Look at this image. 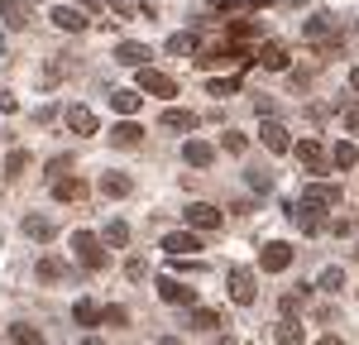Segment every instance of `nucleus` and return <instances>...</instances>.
<instances>
[{
	"label": "nucleus",
	"instance_id": "1",
	"mask_svg": "<svg viewBox=\"0 0 359 345\" xmlns=\"http://www.w3.org/2000/svg\"><path fill=\"white\" fill-rule=\"evenodd\" d=\"M106 240L101 235H91V230H77L72 235V250H77V264H82L86 273H101L106 264H111V250H101Z\"/></svg>",
	"mask_w": 359,
	"mask_h": 345
},
{
	"label": "nucleus",
	"instance_id": "2",
	"mask_svg": "<svg viewBox=\"0 0 359 345\" xmlns=\"http://www.w3.org/2000/svg\"><path fill=\"white\" fill-rule=\"evenodd\" d=\"M139 91L144 96H177V82L168 77V72H158V67H139Z\"/></svg>",
	"mask_w": 359,
	"mask_h": 345
},
{
	"label": "nucleus",
	"instance_id": "3",
	"mask_svg": "<svg viewBox=\"0 0 359 345\" xmlns=\"http://www.w3.org/2000/svg\"><path fill=\"white\" fill-rule=\"evenodd\" d=\"M287 264H292V245H287V240H269V245L259 250V269H264V273H283Z\"/></svg>",
	"mask_w": 359,
	"mask_h": 345
},
{
	"label": "nucleus",
	"instance_id": "4",
	"mask_svg": "<svg viewBox=\"0 0 359 345\" xmlns=\"http://www.w3.org/2000/svg\"><path fill=\"white\" fill-rule=\"evenodd\" d=\"M230 297H235V307H254V297H259L254 269H230Z\"/></svg>",
	"mask_w": 359,
	"mask_h": 345
},
{
	"label": "nucleus",
	"instance_id": "5",
	"mask_svg": "<svg viewBox=\"0 0 359 345\" xmlns=\"http://www.w3.org/2000/svg\"><path fill=\"white\" fill-rule=\"evenodd\" d=\"M158 297H163L168 307H192V302H196V288H187V283H177L172 273H163V278H158Z\"/></svg>",
	"mask_w": 359,
	"mask_h": 345
},
{
	"label": "nucleus",
	"instance_id": "6",
	"mask_svg": "<svg viewBox=\"0 0 359 345\" xmlns=\"http://www.w3.org/2000/svg\"><path fill=\"white\" fill-rule=\"evenodd\" d=\"M287 216H292V226H302L306 235H321V230H326V216H321V206L292 201V206H287Z\"/></svg>",
	"mask_w": 359,
	"mask_h": 345
},
{
	"label": "nucleus",
	"instance_id": "7",
	"mask_svg": "<svg viewBox=\"0 0 359 345\" xmlns=\"http://www.w3.org/2000/svg\"><path fill=\"white\" fill-rule=\"evenodd\" d=\"M182 221L192 230H221V211H216L211 201H192V206L182 211Z\"/></svg>",
	"mask_w": 359,
	"mask_h": 345
},
{
	"label": "nucleus",
	"instance_id": "8",
	"mask_svg": "<svg viewBox=\"0 0 359 345\" xmlns=\"http://www.w3.org/2000/svg\"><path fill=\"white\" fill-rule=\"evenodd\" d=\"M259 140H264L269 154H292V140H287V125L283 120H264L259 125Z\"/></svg>",
	"mask_w": 359,
	"mask_h": 345
},
{
	"label": "nucleus",
	"instance_id": "9",
	"mask_svg": "<svg viewBox=\"0 0 359 345\" xmlns=\"http://www.w3.org/2000/svg\"><path fill=\"white\" fill-rule=\"evenodd\" d=\"M20 230H25L29 240H39V245H48V240L57 235V221H53V216H39V211H29V216H25V226H20Z\"/></svg>",
	"mask_w": 359,
	"mask_h": 345
},
{
	"label": "nucleus",
	"instance_id": "10",
	"mask_svg": "<svg viewBox=\"0 0 359 345\" xmlns=\"http://www.w3.org/2000/svg\"><path fill=\"white\" fill-rule=\"evenodd\" d=\"M182 163H187V168H211V163H216V149L206 140H187L182 144Z\"/></svg>",
	"mask_w": 359,
	"mask_h": 345
},
{
	"label": "nucleus",
	"instance_id": "11",
	"mask_svg": "<svg viewBox=\"0 0 359 345\" xmlns=\"http://www.w3.org/2000/svg\"><path fill=\"white\" fill-rule=\"evenodd\" d=\"M292 154H297V158H302L311 172H321L326 163H331V154H326V149H321L316 140H297V144H292Z\"/></svg>",
	"mask_w": 359,
	"mask_h": 345
},
{
	"label": "nucleus",
	"instance_id": "12",
	"mask_svg": "<svg viewBox=\"0 0 359 345\" xmlns=\"http://www.w3.org/2000/svg\"><path fill=\"white\" fill-rule=\"evenodd\" d=\"M163 250L168 255H196L201 250V230H172L163 240Z\"/></svg>",
	"mask_w": 359,
	"mask_h": 345
},
{
	"label": "nucleus",
	"instance_id": "13",
	"mask_svg": "<svg viewBox=\"0 0 359 345\" xmlns=\"http://www.w3.org/2000/svg\"><path fill=\"white\" fill-rule=\"evenodd\" d=\"M302 201L306 206H340V187L335 182H311V187H302Z\"/></svg>",
	"mask_w": 359,
	"mask_h": 345
},
{
	"label": "nucleus",
	"instance_id": "14",
	"mask_svg": "<svg viewBox=\"0 0 359 345\" xmlns=\"http://www.w3.org/2000/svg\"><path fill=\"white\" fill-rule=\"evenodd\" d=\"M34 278H39V283H62V278H67V259L62 255H43L39 269H34Z\"/></svg>",
	"mask_w": 359,
	"mask_h": 345
},
{
	"label": "nucleus",
	"instance_id": "15",
	"mask_svg": "<svg viewBox=\"0 0 359 345\" xmlns=\"http://www.w3.org/2000/svg\"><path fill=\"white\" fill-rule=\"evenodd\" d=\"M48 20H53L57 29H67V34H82V29H86V15H82V10H72V5H53Z\"/></svg>",
	"mask_w": 359,
	"mask_h": 345
},
{
	"label": "nucleus",
	"instance_id": "16",
	"mask_svg": "<svg viewBox=\"0 0 359 345\" xmlns=\"http://www.w3.org/2000/svg\"><path fill=\"white\" fill-rule=\"evenodd\" d=\"M106 140H111L115 149H139V144H144V130H139L135 120H120V125H115Z\"/></svg>",
	"mask_w": 359,
	"mask_h": 345
},
{
	"label": "nucleus",
	"instance_id": "17",
	"mask_svg": "<svg viewBox=\"0 0 359 345\" xmlns=\"http://www.w3.org/2000/svg\"><path fill=\"white\" fill-rule=\"evenodd\" d=\"M111 106L125 115V120H130V115L144 106V91H139V86H120V91H111Z\"/></svg>",
	"mask_w": 359,
	"mask_h": 345
},
{
	"label": "nucleus",
	"instance_id": "18",
	"mask_svg": "<svg viewBox=\"0 0 359 345\" xmlns=\"http://www.w3.org/2000/svg\"><path fill=\"white\" fill-rule=\"evenodd\" d=\"M62 120H67V130H72V135H96V115L86 111V106H67Z\"/></svg>",
	"mask_w": 359,
	"mask_h": 345
},
{
	"label": "nucleus",
	"instance_id": "19",
	"mask_svg": "<svg viewBox=\"0 0 359 345\" xmlns=\"http://www.w3.org/2000/svg\"><path fill=\"white\" fill-rule=\"evenodd\" d=\"M149 43H120V48H115V62H120V67H149Z\"/></svg>",
	"mask_w": 359,
	"mask_h": 345
},
{
	"label": "nucleus",
	"instance_id": "20",
	"mask_svg": "<svg viewBox=\"0 0 359 345\" xmlns=\"http://www.w3.org/2000/svg\"><path fill=\"white\" fill-rule=\"evenodd\" d=\"M135 192V177H125V172H106L101 177V197H130Z\"/></svg>",
	"mask_w": 359,
	"mask_h": 345
},
{
	"label": "nucleus",
	"instance_id": "21",
	"mask_svg": "<svg viewBox=\"0 0 359 345\" xmlns=\"http://www.w3.org/2000/svg\"><path fill=\"white\" fill-rule=\"evenodd\" d=\"M259 62H264L269 72H283V67H287V43H264V48H259Z\"/></svg>",
	"mask_w": 359,
	"mask_h": 345
},
{
	"label": "nucleus",
	"instance_id": "22",
	"mask_svg": "<svg viewBox=\"0 0 359 345\" xmlns=\"http://www.w3.org/2000/svg\"><path fill=\"white\" fill-rule=\"evenodd\" d=\"M163 130L187 135V130H196V115H192V111H177V106H168V111H163Z\"/></svg>",
	"mask_w": 359,
	"mask_h": 345
},
{
	"label": "nucleus",
	"instance_id": "23",
	"mask_svg": "<svg viewBox=\"0 0 359 345\" xmlns=\"http://www.w3.org/2000/svg\"><path fill=\"white\" fill-rule=\"evenodd\" d=\"M72 321H77V326H96V321H106V307H96L91 297H82V302L72 307Z\"/></svg>",
	"mask_w": 359,
	"mask_h": 345
},
{
	"label": "nucleus",
	"instance_id": "24",
	"mask_svg": "<svg viewBox=\"0 0 359 345\" xmlns=\"http://www.w3.org/2000/svg\"><path fill=\"white\" fill-rule=\"evenodd\" d=\"M10 341H15V345H48V341H43V331L29 326V321H15V326H10Z\"/></svg>",
	"mask_w": 359,
	"mask_h": 345
},
{
	"label": "nucleus",
	"instance_id": "25",
	"mask_svg": "<svg viewBox=\"0 0 359 345\" xmlns=\"http://www.w3.org/2000/svg\"><path fill=\"white\" fill-rule=\"evenodd\" d=\"M192 326H196V331H221V326H230V321H225L221 312H211V307H196V312H192Z\"/></svg>",
	"mask_w": 359,
	"mask_h": 345
},
{
	"label": "nucleus",
	"instance_id": "26",
	"mask_svg": "<svg viewBox=\"0 0 359 345\" xmlns=\"http://www.w3.org/2000/svg\"><path fill=\"white\" fill-rule=\"evenodd\" d=\"M331 163H335V168H355V163H359V149H355L350 140H340V144L331 149Z\"/></svg>",
	"mask_w": 359,
	"mask_h": 345
},
{
	"label": "nucleus",
	"instance_id": "27",
	"mask_svg": "<svg viewBox=\"0 0 359 345\" xmlns=\"http://www.w3.org/2000/svg\"><path fill=\"white\" fill-rule=\"evenodd\" d=\"M273 341H278V345H302V341H306V331L297 326V321H278Z\"/></svg>",
	"mask_w": 359,
	"mask_h": 345
},
{
	"label": "nucleus",
	"instance_id": "28",
	"mask_svg": "<svg viewBox=\"0 0 359 345\" xmlns=\"http://www.w3.org/2000/svg\"><path fill=\"white\" fill-rule=\"evenodd\" d=\"M101 240H106L111 250H125V245H130V226H125V221H106V235H101Z\"/></svg>",
	"mask_w": 359,
	"mask_h": 345
},
{
	"label": "nucleus",
	"instance_id": "29",
	"mask_svg": "<svg viewBox=\"0 0 359 345\" xmlns=\"http://www.w3.org/2000/svg\"><path fill=\"white\" fill-rule=\"evenodd\" d=\"M53 197L57 201H77V197H82V182H77V177H57V182H53Z\"/></svg>",
	"mask_w": 359,
	"mask_h": 345
},
{
	"label": "nucleus",
	"instance_id": "30",
	"mask_svg": "<svg viewBox=\"0 0 359 345\" xmlns=\"http://www.w3.org/2000/svg\"><path fill=\"white\" fill-rule=\"evenodd\" d=\"M25 168H29V154L25 149H10V154H5V177H20Z\"/></svg>",
	"mask_w": 359,
	"mask_h": 345
},
{
	"label": "nucleus",
	"instance_id": "31",
	"mask_svg": "<svg viewBox=\"0 0 359 345\" xmlns=\"http://www.w3.org/2000/svg\"><path fill=\"white\" fill-rule=\"evenodd\" d=\"M0 20H5L10 29L25 25V10H20V0H0Z\"/></svg>",
	"mask_w": 359,
	"mask_h": 345
},
{
	"label": "nucleus",
	"instance_id": "32",
	"mask_svg": "<svg viewBox=\"0 0 359 345\" xmlns=\"http://www.w3.org/2000/svg\"><path fill=\"white\" fill-rule=\"evenodd\" d=\"M302 34L316 43V39H326V34H331V20H326V15H316V20H306V25H302Z\"/></svg>",
	"mask_w": 359,
	"mask_h": 345
},
{
	"label": "nucleus",
	"instance_id": "33",
	"mask_svg": "<svg viewBox=\"0 0 359 345\" xmlns=\"http://www.w3.org/2000/svg\"><path fill=\"white\" fill-rule=\"evenodd\" d=\"M168 53H196V34H172L168 39Z\"/></svg>",
	"mask_w": 359,
	"mask_h": 345
},
{
	"label": "nucleus",
	"instance_id": "34",
	"mask_svg": "<svg viewBox=\"0 0 359 345\" xmlns=\"http://www.w3.org/2000/svg\"><path fill=\"white\" fill-rule=\"evenodd\" d=\"M62 72H67V62H62V58H53V62L43 67V86H57V82H62Z\"/></svg>",
	"mask_w": 359,
	"mask_h": 345
},
{
	"label": "nucleus",
	"instance_id": "35",
	"mask_svg": "<svg viewBox=\"0 0 359 345\" xmlns=\"http://www.w3.org/2000/svg\"><path fill=\"white\" fill-rule=\"evenodd\" d=\"M221 144L230 149V154H245V149H249V140L240 135V130H225V135H221Z\"/></svg>",
	"mask_w": 359,
	"mask_h": 345
},
{
	"label": "nucleus",
	"instance_id": "36",
	"mask_svg": "<svg viewBox=\"0 0 359 345\" xmlns=\"http://www.w3.org/2000/svg\"><path fill=\"white\" fill-rule=\"evenodd\" d=\"M340 288H345V273L340 269H326L321 273V292H340Z\"/></svg>",
	"mask_w": 359,
	"mask_h": 345
},
{
	"label": "nucleus",
	"instance_id": "37",
	"mask_svg": "<svg viewBox=\"0 0 359 345\" xmlns=\"http://www.w3.org/2000/svg\"><path fill=\"white\" fill-rule=\"evenodd\" d=\"M302 297H306V288H297V292H283V302H278V307H283V316L297 312V307H302Z\"/></svg>",
	"mask_w": 359,
	"mask_h": 345
},
{
	"label": "nucleus",
	"instance_id": "38",
	"mask_svg": "<svg viewBox=\"0 0 359 345\" xmlns=\"http://www.w3.org/2000/svg\"><path fill=\"white\" fill-rule=\"evenodd\" d=\"M249 187H254V192H269L273 177H269V172H249Z\"/></svg>",
	"mask_w": 359,
	"mask_h": 345
},
{
	"label": "nucleus",
	"instance_id": "39",
	"mask_svg": "<svg viewBox=\"0 0 359 345\" xmlns=\"http://www.w3.org/2000/svg\"><path fill=\"white\" fill-rule=\"evenodd\" d=\"M125 321H130L125 307H106V326H125Z\"/></svg>",
	"mask_w": 359,
	"mask_h": 345
},
{
	"label": "nucleus",
	"instance_id": "40",
	"mask_svg": "<svg viewBox=\"0 0 359 345\" xmlns=\"http://www.w3.org/2000/svg\"><path fill=\"white\" fill-rule=\"evenodd\" d=\"M111 10L120 20H135V0H111Z\"/></svg>",
	"mask_w": 359,
	"mask_h": 345
},
{
	"label": "nucleus",
	"instance_id": "41",
	"mask_svg": "<svg viewBox=\"0 0 359 345\" xmlns=\"http://www.w3.org/2000/svg\"><path fill=\"white\" fill-rule=\"evenodd\" d=\"M125 273H130V278L139 283V278H144V259H130V264H125Z\"/></svg>",
	"mask_w": 359,
	"mask_h": 345
},
{
	"label": "nucleus",
	"instance_id": "42",
	"mask_svg": "<svg viewBox=\"0 0 359 345\" xmlns=\"http://www.w3.org/2000/svg\"><path fill=\"white\" fill-rule=\"evenodd\" d=\"M235 86H240L235 77H230V82H211V96H225V91H235Z\"/></svg>",
	"mask_w": 359,
	"mask_h": 345
},
{
	"label": "nucleus",
	"instance_id": "43",
	"mask_svg": "<svg viewBox=\"0 0 359 345\" xmlns=\"http://www.w3.org/2000/svg\"><path fill=\"white\" fill-rule=\"evenodd\" d=\"M345 130H350V135H359V111H345Z\"/></svg>",
	"mask_w": 359,
	"mask_h": 345
},
{
	"label": "nucleus",
	"instance_id": "44",
	"mask_svg": "<svg viewBox=\"0 0 359 345\" xmlns=\"http://www.w3.org/2000/svg\"><path fill=\"white\" fill-rule=\"evenodd\" d=\"M350 91H359V67H350Z\"/></svg>",
	"mask_w": 359,
	"mask_h": 345
},
{
	"label": "nucleus",
	"instance_id": "45",
	"mask_svg": "<svg viewBox=\"0 0 359 345\" xmlns=\"http://www.w3.org/2000/svg\"><path fill=\"white\" fill-rule=\"evenodd\" d=\"M316 345H345V341H340V336H321Z\"/></svg>",
	"mask_w": 359,
	"mask_h": 345
},
{
	"label": "nucleus",
	"instance_id": "46",
	"mask_svg": "<svg viewBox=\"0 0 359 345\" xmlns=\"http://www.w3.org/2000/svg\"><path fill=\"white\" fill-rule=\"evenodd\" d=\"M158 345H182V341H177V336H158Z\"/></svg>",
	"mask_w": 359,
	"mask_h": 345
},
{
	"label": "nucleus",
	"instance_id": "47",
	"mask_svg": "<svg viewBox=\"0 0 359 345\" xmlns=\"http://www.w3.org/2000/svg\"><path fill=\"white\" fill-rule=\"evenodd\" d=\"M82 345H101V341H96V336H86V341H82Z\"/></svg>",
	"mask_w": 359,
	"mask_h": 345
},
{
	"label": "nucleus",
	"instance_id": "48",
	"mask_svg": "<svg viewBox=\"0 0 359 345\" xmlns=\"http://www.w3.org/2000/svg\"><path fill=\"white\" fill-rule=\"evenodd\" d=\"M225 345H245V341H225Z\"/></svg>",
	"mask_w": 359,
	"mask_h": 345
},
{
	"label": "nucleus",
	"instance_id": "49",
	"mask_svg": "<svg viewBox=\"0 0 359 345\" xmlns=\"http://www.w3.org/2000/svg\"><path fill=\"white\" fill-rule=\"evenodd\" d=\"M355 259H359V250H355Z\"/></svg>",
	"mask_w": 359,
	"mask_h": 345
}]
</instances>
